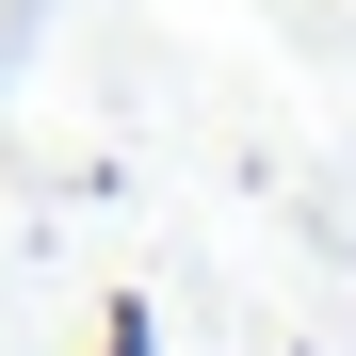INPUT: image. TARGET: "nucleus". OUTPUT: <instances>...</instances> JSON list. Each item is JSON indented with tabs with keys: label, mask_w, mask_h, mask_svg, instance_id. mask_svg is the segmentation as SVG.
<instances>
[{
	"label": "nucleus",
	"mask_w": 356,
	"mask_h": 356,
	"mask_svg": "<svg viewBox=\"0 0 356 356\" xmlns=\"http://www.w3.org/2000/svg\"><path fill=\"white\" fill-rule=\"evenodd\" d=\"M97 356H162V324H146V308H113V324H97Z\"/></svg>",
	"instance_id": "nucleus-1"
}]
</instances>
